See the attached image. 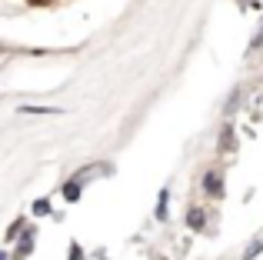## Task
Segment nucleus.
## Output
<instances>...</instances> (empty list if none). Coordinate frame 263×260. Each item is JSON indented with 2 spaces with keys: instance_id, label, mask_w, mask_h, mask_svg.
<instances>
[{
  "instance_id": "1",
  "label": "nucleus",
  "mask_w": 263,
  "mask_h": 260,
  "mask_svg": "<svg viewBox=\"0 0 263 260\" xmlns=\"http://www.w3.org/2000/svg\"><path fill=\"white\" fill-rule=\"evenodd\" d=\"M203 194L213 197V200L223 197V174H220V170H206L203 174Z\"/></svg>"
},
{
  "instance_id": "2",
  "label": "nucleus",
  "mask_w": 263,
  "mask_h": 260,
  "mask_svg": "<svg viewBox=\"0 0 263 260\" xmlns=\"http://www.w3.org/2000/svg\"><path fill=\"white\" fill-rule=\"evenodd\" d=\"M186 227L190 230H206V214L200 207H190L186 210Z\"/></svg>"
},
{
  "instance_id": "3",
  "label": "nucleus",
  "mask_w": 263,
  "mask_h": 260,
  "mask_svg": "<svg viewBox=\"0 0 263 260\" xmlns=\"http://www.w3.org/2000/svg\"><path fill=\"white\" fill-rule=\"evenodd\" d=\"M80 194H84V183H80V180H67V183H64V200L77 203Z\"/></svg>"
},
{
  "instance_id": "4",
  "label": "nucleus",
  "mask_w": 263,
  "mask_h": 260,
  "mask_svg": "<svg viewBox=\"0 0 263 260\" xmlns=\"http://www.w3.org/2000/svg\"><path fill=\"white\" fill-rule=\"evenodd\" d=\"M33 254V227H27V234L20 237V250H17V260L20 257H30Z\"/></svg>"
},
{
  "instance_id": "5",
  "label": "nucleus",
  "mask_w": 263,
  "mask_h": 260,
  "mask_svg": "<svg viewBox=\"0 0 263 260\" xmlns=\"http://www.w3.org/2000/svg\"><path fill=\"white\" fill-rule=\"evenodd\" d=\"M170 214V190H160V197H157V220H167Z\"/></svg>"
},
{
  "instance_id": "6",
  "label": "nucleus",
  "mask_w": 263,
  "mask_h": 260,
  "mask_svg": "<svg viewBox=\"0 0 263 260\" xmlns=\"http://www.w3.org/2000/svg\"><path fill=\"white\" fill-rule=\"evenodd\" d=\"M33 217H47L50 214V200H47V197H40V200H33Z\"/></svg>"
},
{
  "instance_id": "7",
  "label": "nucleus",
  "mask_w": 263,
  "mask_h": 260,
  "mask_svg": "<svg viewBox=\"0 0 263 260\" xmlns=\"http://www.w3.org/2000/svg\"><path fill=\"white\" fill-rule=\"evenodd\" d=\"M260 250H263V234H260V237H253V244H250V247H247L243 260H253V257H260Z\"/></svg>"
},
{
  "instance_id": "8",
  "label": "nucleus",
  "mask_w": 263,
  "mask_h": 260,
  "mask_svg": "<svg viewBox=\"0 0 263 260\" xmlns=\"http://www.w3.org/2000/svg\"><path fill=\"white\" fill-rule=\"evenodd\" d=\"M220 150H233V130L223 127V134H220Z\"/></svg>"
},
{
  "instance_id": "9",
  "label": "nucleus",
  "mask_w": 263,
  "mask_h": 260,
  "mask_svg": "<svg viewBox=\"0 0 263 260\" xmlns=\"http://www.w3.org/2000/svg\"><path fill=\"white\" fill-rule=\"evenodd\" d=\"M20 230H24V217H17V220L10 224V230H7V244H10V240H17V234H20Z\"/></svg>"
},
{
  "instance_id": "10",
  "label": "nucleus",
  "mask_w": 263,
  "mask_h": 260,
  "mask_svg": "<svg viewBox=\"0 0 263 260\" xmlns=\"http://www.w3.org/2000/svg\"><path fill=\"white\" fill-rule=\"evenodd\" d=\"M67 260H84V247H80L77 240L70 244V254H67Z\"/></svg>"
},
{
  "instance_id": "11",
  "label": "nucleus",
  "mask_w": 263,
  "mask_h": 260,
  "mask_svg": "<svg viewBox=\"0 0 263 260\" xmlns=\"http://www.w3.org/2000/svg\"><path fill=\"white\" fill-rule=\"evenodd\" d=\"M24 114H60V110H50V107H24Z\"/></svg>"
},
{
  "instance_id": "12",
  "label": "nucleus",
  "mask_w": 263,
  "mask_h": 260,
  "mask_svg": "<svg viewBox=\"0 0 263 260\" xmlns=\"http://www.w3.org/2000/svg\"><path fill=\"white\" fill-rule=\"evenodd\" d=\"M30 4H47V0H30Z\"/></svg>"
}]
</instances>
